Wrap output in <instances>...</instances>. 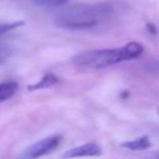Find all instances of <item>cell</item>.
Wrapping results in <instances>:
<instances>
[{"mask_svg": "<svg viewBox=\"0 0 159 159\" xmlns=\"http://www.w3.org/2000/svg\"><path fill=\"white\" fill-rule=\"evenodd\" d=\"M112 12L108 4H77L61 10L55 19L57 26L67 30H88L97 26Z\"/></svg>", "mask_w": 159, "mask_h": 159, "instance_id": "2", "label": "cell"}, {"mask_svg": "<svg viewBox=\"0 0 159 159\" xmlns=\"http://www.w3.org/2000/svg\"><path fill=\"white\" fill-rule=\"evenodd\" d=\"M35 5L40 6H47V7H56V6H62L68 2V0H27Z\"/></svg>", "mask_w": 159, "mask_h": 159, "instance_id": "8", "label": "cell"}, {"mask_svg": "<svg viewBox=\"0 0 159 159\" xmlns=\"http://www.w3.org/2000/svg\"><path fill=\"white\" fill-rule=\"evenodd\" d=\"M147 29L150 31V34H153V35L157 34V29H155V26L153 24H147Z\"/></svg>", "mask_w": 159, "mask_h": 159, "instance_id": "10", "label": "cell"}, {"mask_svg": "<svg viewBox=\"0 0 159 159\" xmlns=\"http://www.w3.org/2000/svg\"><path fill=\"white\" fill-rule=\"evenodd\" d=\"M102 154V148L96 143H86L78 147H73L63 153V159L83 158V157H98Z\"/></svg>", "mask_w": 159, "mask_h": 159, "instance_id": "4", "label": "cell"}, {"mask_svg": "<svg viewBox=\"0 0 159 159\" xmlns=\"http://www.w3.org/2000/svg\"><path fill=\"white\" fill-rule=\"evenodd\" d=\"M150 159H159V152H158V153H155Z\"/></svg>", "mask_w": 159, "mask_h": 159, "instance_id": "11", "label": "cell"}, {"mask_svg": "<svg viewBox=\"0 0 159 159\" xmlns=\"http://www.w3.org/2000/svg\"><path fill=\"white\" fill-rule=\"evenodd\" d=\"M17 83L14 81H6L0 83V103L10 99L17 92Z\"/></svg>", "mask_w": 159, "mask_h": 159, "instance_id": "7", "label": "cell"}, {"mask_svg": "<svg viewBox=\"0 0 159 159\" xmlns=\"http://www.w3.org/2000/svg\"><path fill=\"white\" fill-rule=\"evenodd\" d=\"M143 50L144 48L139 42L132 41L120 47L89 50L77 53L72 58V63L81 68L102 70L124 61L134 60L143 53Z\"/></svg>", "mask_w": 159, "mask_h": 159, "instance_id": "1", "label": "cell"}, {"mask_svg": "<svg viewBox=\"0 0 159 159\" xmlns=\"http://www.w3.org/2000/svg\"><path fill=\"white\" fill-rule=\"evenodd\" d=\"M120 147H123L125 149H129V150H144V149L150 148V140H149L148 135H142L137 139L122 143Z\"/></svg>", "mask_w": 159, "mask_h": 159, "instance_id": "6", "label": "cell"}, {"mask_svg": "<svg viewBox=\"0 0 159 159\" xmlns=\"http://www.w3.org/2000/svg\"><path fill=\"white\" fill-rule=\"evenodd\" d=\"M158 112H159V109H158Z\"/></svg>", "mask_w": 159, "mask_h": 159, "instance_id": "12", "label": "cell"}, {"mask_svg": "<svg viewBox=\"0 0 159 159\" xmlns=\"http://www.w3.org/2000/svg\"><path fill=\"white\" fill-rule=\"evenodd\" d=\"M58 82H60V80H58V77H57V76H55L53 73H46V75H43V77H42L39 82H36L35 84L29 86V87H27V89H29V91L45 89V88H50V87H52V86L57 84Z\"/></svg>", "mask_w": 159, "mask_h": 159, "instance_id": "5", "label": "cell"}, {"mask_svg": "<svg viewBox=\"0 0 159 159\" xmlns=\"http://www.w3.org/2000/svg\"><path fill=\"white\" fill-rule=\"evenodd\" d=\"M25 24V21H15V22H5V24H0V37L4 36L5 34L17 29V27H21L22 25Z\"/></svg>", "mask_w": 159, "mask_h": 159, "instance_id": "9", "label": "cell"}, {"mask_svg": "<svg viewBox=\"0 0 159 159\" xmlns=\"http://www.w3.org/2000/svg\"><path fill=\"white\" fill-rule=\"evenodd\" d=\"M61 140H62V137L57 135V134L43 138V139L34 143L29 148H26L20 154V159H39L41 157H45V155L52 153L60 145Z\"/></svg>", "mask_w": 159, "mask_h": 159, "instance_id": "3", "label": "cell"}]
</instances>
